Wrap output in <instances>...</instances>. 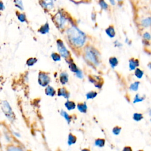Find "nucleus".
<instances>
[{
	"instance_id": "f257e3e1",
	"label": "nucleus",
	"mask_w": 151,
	"mask_h": 151,
	"mask_svg": "<svg viewBox=\"0 0 151 151\" xmlns=\"http://www.w3.org/2000/svg\"><path fill=\"white\" fill-rule=\"evenodd\" d=\"M65 34L68 43L71 47L80 48L86 43L87 39L86 34L74 25L68 27L66 29Z\"/></svg>"
},
{
	"instance_id": "f03ea898",
	"label": "nucleus",
	"mask_w": 151,
	"mask_h": 151,
	"mask_svg": "<svg viewBox=\"0 0 151 151\" xmlns=\"http://www.w3.org/2000/svg\"><path fill=\"white\" fill-rule=\"evenodd\" d=\"M83 57L88 64L95 66L99 64V52L93 47H86L84 48Z\"/></svg>"
},
{
	"instance_id": "7ed1b4c3",
	"label": "nucleus",
	"mask_w": 151,
	"mask_h": 151,
	"mask_svg": "<svg viewBox=\"0 0 151 151\" xmlns=\"http://www.w3.org/2000/svg\"><path fill=\"white\" fill-rule=\"evenodd\" d=\"M68 17L63 11H58L52 17V21L56 27L59 29L65 28L67 24L69 22Z\"/></svg>"
},
{
	"instance_id": "20e7f679",
	"label": "nucleus",
	"mask_w": 151,
	"mask_h": 151,
	"mask_svg": "<svg viewBox=\"0 0 151 151\" xmlns=\"http://www.w3.org/2000/svg\"><path fill=\"white\" fill-rule=\"evenodd\" d=\"M1 107L2 112L6 116V117L11 122H13L16 119L15 114L12 110L11 106L8 101L6 100H3L1 103Z\"/></svg>"
},
{
	"instance_id": "39448f33",
	"label": "nucleus",
	"mask_w": 151,
	"mask_h": 151,
	"mask_svg": "<svg viewBox=\"0 0 151 151\" xmlns=\"http://www.w3.org/2000/svg\"><path fill=\"white\" fill-rule=\"evenodd\" d=\"M56 44L58 53L62 57H63L65 60L71 57V54L70 51L67 50V47L65 46L63 41L61 40L58 39L56 41Z\"/></svg>"
},
{
	"instance_id": "423d86ee",
	"label": "nucleus",
	"mask_w": 151,
	"mask_h": 151,
	"mask_svg": "<svg viewBox=\"0 0 151 151\" xmlns=\"http://www.w3.org/2000/svg\"><path fill=\"white\" fill-rule=\"evenodd\" d=\"M51 82V78L48 73L40 71L38 74V83L42 87H46Z\"/></svg>"
},
{
	"instance_id": "0eeeda50",
	"label": "nucleus",
	"mask_w": 151,
	"mask_h": 151,
	"mask_svg": "<svg viewBox=\"0 0 151 151\" xmlns=\"http://www.w3.org/2000/svg\"><path fill=\"white\" fill-rule=\"evenodd\" d=\"M100 78H101L99 76H88L89 81L94 84L95 87H97V88H101V87L103 86V79L100 80Z\"/></svg>"
},
{
	"instance_id": "6e6552de",
	"label": "nucleus",
	"mask_w": 151,
	"mask_h": 151,
	"mask_svg": "<svg viewBox=\"0 0 151 151\" xmlns=\"http://www.w3.org/2000/svg\"><path fill=\"white\" fill-rule=\"evenodd\" d=\"M39 3L42 8L46 10H50L54 6L53 0H39Z\"/></svg>"
},
{
	"instance_id": "1a4fd4ad",
	"label": "nucleus",
	"mask_w": 151,
	"mask_h": 151,
	"mask_svg": "<svg viewBox=\"0 0 151 151\" xmlns=\"http://www.w3.org/2000/svg\"><path fill=\"white\" fill-rule=\"evenodd\" d=\"M140 25L143 28H148L151 27V15L143 18L140 21Z\"/></svg>"
},
{
	"instance_id": "9d476101",
	"label": "nucleus",
	"mask_w": 151,
	"mask_h": 151,
	"mask_svg": "<svg viewBox=\"0 0 151 151\" xmlns=\"http://www.w3.org/2000/svg\"><path fill=\"white\" fill-rule=\"evenodd\" d=\"M57 94L58 96L63 97L67 100H68L70 96V92L67 90V89L65 87H61V88H58L57 91Z\"/></svg>"
},
{
	"instance_id": "9b49d317",
	"label": "nucleus",
	"mask_w": 151,
	"mask_h": 151,
	"mask_svg": "<svg viewBox=\"0 0 151 151\" xmlns=\"http://www.w3.org/2000/svg\"><path fill=\"white\" fill-rule=\"evenodd\" d=\"M65 61H66L67 63H68V68H69L71 72H73V73H76L78 70L79 68L77 67V65L74 63V60H73V59L71 57H70V58H69L65 60Z\"/></svg>"
},
{
	"instance_id": "f8f14e48",
	"label": "nucleus",
	"mask_w": 151,
	"mask_h": 151,
	"mask_svg": "<svg viewBox=\"0 0 151 151\" xmlns=\"http://www.w3.org/2000/svg\"><path fill=\"white\" fill-rule=\"evenodd\" d=\"M105 32L107 35L110 38H113L116 35V31L113 25H109L105 29Z\"/></svg>"
},
{
	"instance_id": "ddd939ff",
	"label": "nucleus",
	"mask_w": 151,
	"mask_h": 151,
	"mask_svg": "<svg viewBox=\"0 0 151 151\" xmlns=\"http://www.w3.org/2000/svg\"><path fill=\"white\" fill-rule=\"evenodd\" d=\"M139 65V61L138 59L131 58L129 60V67L130 71L134 70Z\"/></svg>"
},
{
	"instance_id": "4468645a",
	"label": "nucleus",
	"mask_w": 151,
	"mask_h": 151,
	"mask_svg": "<svg viewBox=\"0 0 151 151\" xmlns=\"http://www.w3.org/2000/svg\"><path fill=\"white\" fill-rule=\"evenodd\" d=\"M68 74H67V73L63 71L62 73H60V76H59V80H60V82L62 85H65V84H67L68 81Z\"/></svg>"
},
{
	"instance_id": "2eb2a0df",
	"label": "nucleus",
	"mask_w": 151,
	"mask_h": 151,
	"mask_svg": "<svg viewBox=\"0 0 151 151\" xmlns=\"http://www.w3.org/2000/svg\"><path fill=\"white\" fill-rule=\"evenodd\" d=\"M49 31H50V25L47 22L44 24L43 25H42L38 29V32L41 34H46L48 33Z\"/></svg>"
},
{
	"instance_id": "dca6fc26",
	"label": "nucleus",
	"mask_w": 151,
	"mask_h": 151,
	"mask_svg": "<svg viewBox=\"0 0 151 151\" xmlns=\"http://www.w3.org/2000/svg\"><path fill=\"white\" fill-rule=\"evenodd\" d=\"M98 4L100 9L103 11H108L110 8V4L106 0H98Z\"/></svg>"
},
{
	"instance_id": "f3484780",
	"label": "nucleus",
	"mask_w": 151,
	"mask_h": 151,
	"mask_svg": "<svg viewBox=\"0 0 151 151\" xmlns=\"http://www.w3.org/2000/svg\"><path fill=\"white\" fill-rule=\"evenodd\" d=\"M45 93L48 96L53 97L56 94V91L53 87L48 85L45 87Z\"/></svg>"
},
{
	"instance_id": "a211bd4d",
	"label": "nucleus",
	"mask_w": 151,
	"mask_h": 151,
	"mask_svg": "<svg viewBox=\"0 0 151 151\" xmlns=\"http://www.w3.org/2000/svg\"><path fill=\"white\" fill-rule=\"evenodd\" d=\"M64 106L68 111H71V110L75 109L76 107L77 106L74 101H73L72 100H70L68 99L65 102Z\"/></svg>"
},
{
	"instance_id": "6ab92c4d",
	"label": "nucleus",
	"mask_w": 151,
	"mask_h": 151,
	"mask_svg": "<svg viewBox=\"0 0 151 151\" xmlns=\"http://www.w3.org/2000/svg\"><path fill=\"white\" fill-rule=\"evenodd\" d=\"M77 108L78 111L82 113H86L88 109L87 106L85 102H81L77 103Z\"/></svg>"
},
{
	"instance_id": "aec40b11",
	"label": "nucleus",
	"mask_w": 151,
	"mask_h": 151,
	"mask_svg": "<svg viewBox=\"0 0 151 151\" xmlns=\"http://www.w3.org/2000/svg\"><path fill=\"white\" fill-rule=\"evenodd\" d=\"M77 137L72 134L71 133H70L68 135V139H67V144L68 146H71L74 144H75L77 142Z\"/></svg>"
},
{
	"instance_id": "412c9836",
	"label": "nucleus",
	"mask_w": 151,
	"mask_h": 151,
	"mask_svg": "<svg viewBox=\"0 0 151 151\" xmlns=\"http://www.w3.org/2000/svg\"><path fill=\"white\" fill-rule=\"evenodd\" d=\"M60 115L66 120V122H67L68 124H70V122L72 120V117L71 116V115H70L68 113H67L65 110H61L60 111Z\"/></svg>"
},
{
	"instance_id": "4be33fe9",
	"label": "nucleus",
	"mask_w": 151,
	"mask_h": 151,
	"mask_svg": "<svg viewBox=\"0 0 151 151\" xmlns=\"http://www.w3.org/2000/svg\"><path fill=\"white\" fill-rule=\"evenodd\" d=\"M38 61V60L35 57H30L28 58L26 61V65L28 67H32L34 66Z\"/></svg>"
},
{
	"instance_id": "5701e85b",
	"label": "nucleus",
	"mask_w": 151,
	"mask_h": 151,
	"mask_svg": "<svg viewBox=\"0 0 151 151\" xmlns=\"http://www.w3.org/2000/svg\"><path fill=\"white\" fill-rule=\"evenodd\" d=\"M109 64H110V66L113 68H115L119 64V61H118L117 58L115 57H110L109 59Z\"/></svg>"
},
{
	"instance_id": "b1692460",
	"label": "nucleus",
	"mask_w": 151,
	"mask_h": 151,
	"mask_svg": "<svg viewBox=\"0 0 151 151\" xmlns=\"http://www.w3.org/2000/svg\"><path fill=\"white\" fill-rule=\"evenodd\" d=\"M94 145L99 147H103L105 145V139L97 138L94 141Z\"/></svg>"
},
{
	"instance_id": "393cba45",
	"label": "nucleus",
	"mask_w": 151,
	"mask_h": 151,
	"mask_svg": "<svg viewBox=\"0 0 151 151\" xmlns=\"http://www.w3.org/2000/svg\"><path fill=\"white\" fill-rule=\"evenodd\" d=\"M16 15L18 19L21 22H25L27 21V17L25 14L22 13V12H16Z\"/></svg>"
},
{
	"instance_id": "a878e982",
	"label": "nucleus",
	"mask_w": 151,
	"mask_h": 151,
	"mask_svg": "<svg viewBox=\"0 0 151 151\" xmlns=\"http://www.w3.org/2000/svg\"><path fill=\"white\" fill-rule=\"evenodd\" d=\"M139 85H140V82H139V81H134V82H133V83H132V84L130 85V86H129V89H130V90H131V91H136L138 90Z\"/></svg>"
},
{
	"instance_id": "bb28decb",
	"label": "nucleus",
	"mask_w": 151,
	"mask_h": 151,
	"mask_svg": "<svg viewBox=\"0 0 151 151\" xmlns=\"http://www.w3.org/2000/svg\"><path fill=\"white\" fill-rule=\"evenodd\" d=\"M97 96V92L96 91H90L86 93V97L87 100L93 99Z\"/></svg>"
},
{
	"instance_id": "cd10ccee",
	"label": "nucleus",
	"mask_w": 151,
	"mask_h": 151,
	"mask_svg": "<svg viewBox=\"0 0 151 151\" xmlns=\"http://www.w3.org/2000/svg\"><path fill=\"white\" fill-rule=\"evenodd\" d=\"M51 57L52 58V60L55 61V62H58V61H60L61 60V55L58 53V52H52L51 53Z\"/></svg>"
},
{
	"instance_id": "c85d7f7f",
	"label": "nucleus",
	"mask_w": 151,
	"mask_h": 151,
	"mask_svg": "<svg viewBox=\"0 0 151 151\" xmlns=\"http://www.w3.org/2000/svg\"><path fill=\"white\" fill-rule=\"evenodd\" d=\"M144 74V72L143 70L139 68H136L134 70V76L139 79H140L142 78Z\"/></svg>"
},
{
	"instance_id": "c756f323",
	"label": "nucleus",
	"mask_w": 151,
	"mask_h": 151,
	"mask_svg": "<svg viewBox=\"0 0 151 151\" xmlns=\"http://www.w3.org/2000/svg\"><path fill=\"white\" fill-rule=\"evenodd\" d=\"M143 118V114L140 113H134L133 114V119L136 122H139Z\"/></svg>"
},
{
	"instance_id": "7c9ffc66",
	"label": "nucleus",
	"mask_w": 151,
	"mask_h": 151,
	"mask_svg": "<svg viewBox=\"0 0 151 151\" xmlns=\"http://www.w3.org/2000/svg\"><path fill=\"white\" fill-rule=\"evenodd\" d=\"M14 2L15 6L17 8H18L19 9H20L21 11L24 10V5H23L22 0H14Z\"/></svg>"
},
{
	"instance_id": "2f4dec72",
	"label": "nucleus",
	"mask_w": 151,
	"mask_h": 151,
	"mask_svg": "<svg viewBox=\"0 0 151 151\" xmlns=\"http://www.w3.org/2000/svg\"><path fill=\"white\" fill-rule=\"evenodd\" d=\"M144 100H145V96L144 97H140L139 96V94H136L134 99H133V103H139V102H141V101H143Z\"/></svg>"
},
{
	"instance_id": "473e14b6",
	"label": "nucleus",
	"mask_w": 151,
	"mask_h": 151,
	"mask_svg": "<svg viewBox=\"0 0 151 151\" xmlns=\"http://www.w3.org/2000/svg\"><path fill=\"white\" fill-rule=\"evenodd\" d=\"M121 130H122V127H120V126H114L113 129H112V133L116 135V136H117L119 135L120 132H121Z\"/></svg>"
},
{
	"instance_id": "72a5a7b5",
	"label": "nucleus",
	"mask_w": 151,
	"mask_h": 151,
	"mask_svg": "<svg viewBox=\"0 0 151 151\" xmlns=\"http://www.w3.org/2000/svg\"><path fill=\"white\" fill-rule=\"evenodd\" d=\"M6 150H14V151H17V150H22L23 149L21 147L19 146H14V145H11V146H9L8 148H6Z\"/></svg>"
},
{
	"instance_id": "f704fd0d",
	"label": "nucleus",
	"mask_w": 151,
	"mask_h": 151,
	"mask_svg": "<svg viewBox=\"0 0 151 151\" xmlns=\"http://www.w3.org/2000/svg\"><path fill=\"white\" fill-rule=\"evenodd\" d=\"M142 37H143V40H145L146 41H149L151 40V34L149 32H144Z\"/></svg>"
},
{
	"instance_id": "c9c22d12",
	"label": "nucleus",
	"mask_w": 151,
	"mask_h": 151,
	"mask_svg": "<svg viewBox=\"0 0 151 151\" xmlns=\"http://www.w3.org/2000/svg\"><path fill=\"white\" fill-rule=\"evenodd\" d=\"M75 74H76V76L78 78H83L84 77L83 73L80 69H78V70L75 73Z\"/></svg>"
},
{
	"instance_id": "e433bc0d",
	"label": "nucleus",
	"mask_w": 151,
	"mask_h": 151,
	"mask_svg": "<svg viewBox=\"0 0 151 151\" xmlns=\"http://www.w3.org/2000/svg\"><path fill=\"white\" fill-rule=\"evenodd\" d=\"M114 47H119V48L122 47L123 46V44H122L121 42H120L118 40L114 41Z\"/></svg>"
},
{
	"instance_id": "4c0bfd02",
	"label": "nucleus",
	"mask_w": 151,
	"mask_h": 151,
	"mask_svg": "<svg viewBox=\"0 0 151 151\" xmlns=\"http://www.w3.org/2000/svg\"><path fill=\"white\" fill-rule=\"evenodd\" d=\"M108 2L110 4V5L113 6H114L117 5L116 0H108Z\"/></svg>"
},
{
	"instance_id": "58836bf2",
	"label": "nucleus",
	"mask_w": 151,
	"mask_h": 151,
	"mask_svg": "<svg viewBox=\"0 0 151 151\" xmlns=\"http://www.w3.org/2000/svg\"><path fill=\"white\" fill-rule=\"evenodd\" d=\"M5 9V5L2 1H0V11H3Z\"/></svg>"
},
{
	"instance_id": "ea45409f",
	"label": "nucleus",
	"mask_w": 151,
	"mask_h": 151,
	"mask_svg": "<svg viewBox=\"0 0 151 151\" xmlns=\"http://www.w3.org/2000/svg\"><path fill=\"white\" fill-rule=\"evenodd\" d=\"M91 16V19L93 21H95L96 19V14L95 12H92Z\"/></svg>"
},
{
	"instance_id": "a19ab883",
	"label": "nucleus",
	"mask_w": 151,
	"mask_h": 151,
	"mask_svg": "<svg viewBox=\"0 0 151 151\" xmlns=\"http://www.w3.org/2000/svg\"><path fill=\"white\" fill-rule=\"evenodd\" d=\"M12 133L17 137H21V134L18 132H16L15 131H12Z\"/></svg>"
},
{
	"instance_id": "79ce46f5",
	"label": "nucleus",
	"mask_w": 151,
	"mask_h": 151,
	"mask_svg": "<svg viewBox=\"0 0 151 151\" xmlns=\"http://www.w3.org/2000/svg\"><path fill=\"white\" fill-rule=\"evenodd\" d=\"M117 1V5H123V0H116Z\"/></svg>"
},
{
	"instance_id": "37998d69",
	"label": "nucleus",
	"mask_w": 151,
	"mask_h": 151,
	"mask_svg": "<svg viewBox=\"0 0 151 151\" xmlns=\"http://www.w3.org/2000/svg\"><path fill=\"white\" fill-rule=\"evenodd\" d=\"M124 150H132V149L129 147V146H126L124 149H123Z\"/></svg>"
},
{
	"instance_id": "c03bdc74",
	"label": "nucleus",
	"mask_w": 151,
	"mask_h": 151,
	"mask_svg": "<svg viewBox=\"0 0 151 151\" xmlns=\"http://www.w3.org/2000/svg\"><path fill=\"white\" fill-rule=\"evenodd\" d=\"M125 42H126V43H127V44H129V42H131V41H129V40L127 38H126V40H125Z\"/></svg>"
},
{
	"instance_id": "a18cd8bd",
	"label": "nucleus",
	"mask_w": 151,
	"mask_h": 151,
	"mask_svg": "<svg viewBox=\"0 0 151 151\" xmlns=\"http://www.w3.org/2000/svg\"><path fill=\"white\" fill-rule=\"evenodd\" d=\"M147 66H148V67H149L150 69H151V62H150V63H149L148 64Z\"/></svg>"
},
{
	"instance_id": "49530a36",
	"label": "nucleus",
	"mask_w": 151,
	"mask_h": 151,
	"mask_svg": "<svg viewBox=\"0 0 151 151\" xmlns=\"http://www.w3.org/2000/svg\"><path fill=\"white\" fill-rule=\"evenodd\" d=\"M149 115L150 116H151V109H150L149 110Z\"/></svg>"
}]
</instances>
